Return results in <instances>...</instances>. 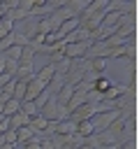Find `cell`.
<instances>
[{"label":"cell","mask_w":139,"mask_h":149,"mask_svg":"<svg viewBox=\"0 0 139 149\" xmlns=\"http://www.w3.org/2000/svg\"><path fill=\"white\" fill-rule=\"evenodd\" d=\"M44 91H46V84L39 81L37 77H32V79L25 84V98H23V100H30V102H32V100H35L37 95H42Z\"/></svg>","instance_id":"1"},{"label":"cell","mask_w":139,"mask_h":149,"mask_svg":"<svg viewBox=\"0 0 139 149\" xmlns=\"http://www.w3.org/2000/svg\"><path fill=\"white\" fill-rule=\"evenodd\" d=\"M86 102H88V95H86V91H83V88H74V93H72V98L67 100L65 109L72 114L76 107H81V105H86Z\"/></svg>","instance_id":"2"},{"label":"cell","mask_w":139,"mask_h":149,"mask_svg":"<svg viewBox=\"0 0 139 149\" xmlns=\"http://www.w3.org/2000/svg\"><path fill=\"white\" fill-rule=\"evenodd\" d=\"M79 26H81V19H79V16H72V19H67V21H63V23H60V28L56 30V35H58V37L63 40L65 35L74 33V30H76Z\"/></svg>","instance_id":"3"},{"label":"cell","mask_w":139,"mask_h":149,"mask_svg":"<svg viewBox=\"0 0 139 149\" xmlns=\"http://www.w3.org/2000/svg\"><path fill=\"white\" fill-rule=\"evenodd\" d=\"M95 135V123L93 121H79L76 123V137L86 140V137H93Z\"/></svg>","instance_id":"4"},{"label":"cell","mask_w":139,"mask_h":149,"mask_svg":"<svg viewBox=\"0 0 139 149\" xmlns=\"http://www.w3.org/2000/svg\"><path fill=\"white\" fill-rule=\"evenodd\" d=\"M35 77L39 79V81H44V84H49L53 77H56V63H46L39 72H35Z\"/></svg>","instance_id":"5"},{"label":"cell","mask_w":139,"mask_h":149,"mask_svg":"<svg viewBox=\"0 0 139 149\" xmlns=\"http://www.w3.org/2000/svg\"><path fill=\"white\" fill-rule=\"evenodd\" d=\"M111 86H114V81H111L107 74H102V77H97V79L93 81V91H95V93H100V95H104Z\"/></svg>","instance_id":"6"},{"label":"cell","mask_w":139,"mask_h":149,"mask_svg":"<svg viewBox=\"0 0 139 149\" xmlns=\"http://www.w3.org/2000/svg\"><path fill=\"white\" fill-rule=\"evenodd\" d=\"M16 112H21V102L19 100H14V98H9L7 102H5V107H2V116L5 119H9L12 114H16Z\"/></svg>","instance_id":"7"},{"label":"cell","mask_w":139,"mask_h":149,"mask_svg":"<svg viewBox=\"0 0 139 149\" xmlns=\"http://www.w3.org/2000/svg\"><path fill=\"white\" fill-rule=\"evenodd\" d=\"M21 114H25L28 119H32V116H37V114H39V109H37V105H35V102L23 100V102H21Z\"/></svg>","instance_id":"8"},{"label":"cell","mask_w":139,"mask_h":149,"mask_svg":"<svg viewBox=\"0 0 139 149\" xmlns=\"http://www.w3.org/2000/svg\"><path fill=\"white\" fill-rule=\"evenodd\" d=\"M2 72H5V58L0 56V74H2Z\"/></svg>","instance_id":"9"},{"label":"cell","mask_w":139,"mask_h":149,"mask_svg":"<svg viewBox=\"0 0 139 149\" xmlns=\"http://www.w3.org/2000/svg\"><path fill=\"white\" fill-rule=\"evenodd\" d=\"M5 14H7V12H5V9H2V2H0V21H2V19H5Z\"/></svg>","instance_id":"10"}]
</instances>
